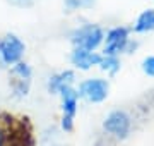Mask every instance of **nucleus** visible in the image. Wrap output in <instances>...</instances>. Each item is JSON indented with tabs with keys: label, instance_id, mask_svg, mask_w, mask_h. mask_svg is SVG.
Masks as SVG:
<instances>
[{
	"label": "nucleus",
	"instance_id": "nucleus-1",
	"mask_svg": "<svg viewBox=\"0 0 154 146\" xmlns=\"http://www.w3.org/2000/svg\"><path fill=\"white\" fill-rule=\"evenodd\" d=\"M105 29L99 24L86 23L82 26H77L70 33V43L75 48H84V50L98 52V48L103 46L105 41Z\"/></svg>",
	"mask_w": 154,
	"mask_h": 146
},
{
	"label": "nucleus",
	"instance_id": "nucleus-2",
	"mask_svg": "<svg viewBox=\"0 0 154 146\" xmlns=\"http://www.w3.org/2000/svg\"><path fill=\"white\" fill-rule=\"evenodd\" d=\"M130 31L132 29L127 26H113L108 29L103 41V55L120 57V53H130V50L137 46V43L130 38Z\"/></svg>",
	"mask_w": 154,
	"mask_h": 146
},
{
	"label": "nucleus",
	"instance_id": "nucleus-3",
	"mask_svg": "<svg viewBox=\"0 0 154 146\" xmlns=\"http://www.w3.org/2000/svg\"><path fill=\"white\" fill-rule=\"evenodd\" d=\"M26 53V43L16 33H5L0 38V60L2 65H14L21 62Z\"/></svg>",
	"mask_w": 154,
	"mask_h": 146
},
{
	"label": "nucleus",
	"instance_id": "nucleus-4",
	"mask_svg": "<svg viewBox=\"0 0 154 146\" xmlns=\"http://www.w3.org/2000/svg\"><path fill=\"white\" fill-rule=\"evenodd\" d=\"M79 96L89 103H101L110 95V83L103 78L84 79L79 84Z\"/></svg>",
	"mask_w": 154,
	"mask_h": 146
},
{
	"label": "nucleus",
	"instance_id": "nucleus-5",
	"mask_svg": "<svg viewBox=\"0 0 154 146\" xmlns=\"http://www.w3.org/2000/svg\"><path fill=\"white\" fill-rule=\"evenodd\" d=\"M103 127H105L106 132H110V134L123 139L130 132L132 120L128 117V113L123 112V110H113V112H110L106 115L105 122H103Z\"/></svg>",
	"mask_w": 154,
	"mask_h": 146
},
{
	"label": "nucleus",
	"instance_id": "nucleus-6",
	"mask_svg": "<svg viewBox=\"0 0 154 146\" xmlns=\"http://www.w3.org/2000/svg\"><path fill=\"white\" fill-rule=\"evenodd\" d=\"M101 53L98 52H91V50H84V48H75L72 46L70 52V64L79 71H89V69L99 65L101 62Z\"/></svg>",
	"mask_w": 154,
	"mask_h": 146
},
{
	"label": "nucleus",
	"instance_id": "nucleus-7",
	"mask_svg": "<svg viewBox=\"0 0 154 146\" xmlns=\"http://www.w3.org/2000/svg\"><path fill=\"white\" fill-rule=\"evenodd\" d=\"M62 100V110H63V117H75L77 107H79V91L74 90L72 86L69 88H63V90L58 93Z\"/></svg>",
	"mask_w": 154,
	"mask_h": 146
},
{
	"label": "nucleus",
	"instance_id": "nucleus-8",
	"mask_svg": "<svg viewBox=\"0 0 154 146\" xmlns=\"http://www.w3.org/2000/svg\"><path fill=\"white\" fill-rule=\"evenodd\" d=\"M74 79H75V74H74V71H70V69L53 74V76H50V79H48V91L53 93V95H58L63 88H69V86L74 84Z\"/></svg>",
	"mask_w": 154,
	"mask_h": 146
},
{
	"label": "nucleus",
	"instance_id": "nucleus-9",
	"mask_svg": "<svg viewBox=\"0 0 154 146\" xmlns=\"http://www.w3.org/2000/svg\"><path fill=\"white\" fill-rule=\"evenodd\" d=\"M132 31L135 34L152 33L154 31V9H144L139 14L134 26H132Z\"/></svg>",
	"mask_w": 154,
	"mask_h": 146
},
{
	"label": "nucleus",
	"instance_id": "nucleus-10",
	"mask_svg": "<svg viewBox=\"0 0 154 146\" xmlns=\"http://www.w3.org/2000/svg\"><path fill=\"white\" fill-rule=\"evenodd\" d=\"M101 55H103V53H101ZM98 67L101 69V71H105L106 74H110V76H115V74L120 71V57H116V55H103Z\"/></svg>",
	"mask_w": 154,
	"mask_h": 146
},
{
	"label": "nucleus",
	"instance_id": "nucleus-11",
	"mask_svg": "<svg viewBox=\"0 0 154 146\" xmlns=\"http://www.w3.org/2000/svg\"><path fill=\"white\" fill-rule=\"evenodd\" d=\"M11 74L12 78L16 79H26V81H31V78H33V69H31V65H29L28 62H17V64H14V65H11Z\"/></svg>",
	"mask_w": 154,
	"mask_h": 146
},
{
	"label": "nucleus",
	"instance_id": "nucleus-12",
	"mask_svg": "<svg viewBox=\"0 0 154 146\" xmlns=\"http://www.w3.org/2000/svg\"><path fill=\"white\" fill-rule=\"evenodd\" d=\"M65 12H75V11H89L93 9L96 0H62Z\"/></svg>",
	"mask_w": 154,
	"mask_h": 146
},
{
	"label": "nucleus",
	"instance_id": "nucleus-13",
	"mask_svg": "<svg viewBox=\"0 0 154 146\" xmlns=\"http://www.w3.org/2000/svg\"><path fill=\"white\" fill-rule=\"evenodd\" d=\"M29 86H31V81H26V79H12V91L14 95L22 98L29 93Z\"/></svg>",
	"mask_w": 154,
	"mask_h": 146
},
{
	"label": "nucleus",
	"instance_id": "nucleus-14",
	"mask_svg": "<svg viewBox=\"0 0 154 146\" xmlns=\"http://www.w3.org/2000/svg\"><path fill=\"white\" fill-rule=\"evenodd\" d=\"M140 69H142V72L149 78H154V55H147L146 59L142 60L140 64Z\"/></svg>",
	"mask_w": 154,
	"mask_h": 146
},
{
	"label": "nucleus",
	"instance_id": "nucleus-15",
	"mask_svg": "<svg viewBox=\"0 0 154 146\" xmlns=\"http://www.w3.org/2000/svg\"><path fill=\"white\" fill-rule=\"evenodd\" d=\"M7 4L12 7H16V9L24 11V9H31L34 5V0H7Z\"/></svg>",
	"mask_w": 154,
	"mask_h": 146
},
{
	"label": "nucleus",
	"instance_id": "nucleus-16",
	"mask_svg": "<svg viewBox=\"0 0 154 146\" xmlns=\"http://www.w3.org/2000/svg\"><path fill=\"white\" fill-rule=\"evenodd\" d=\"M62 129L63 131H72L74 129V119L72 117H62Z\"/></svg>",
	"mask_w": 154,
	"mask_h": 146
},
{
	"label": "nucleus",
	"instance_id": "nucleus-17",
	"mask_svg": "<svg viewBox=\"0 0 154 146\" xmlns=\"http://www.w3.org/2000/svg\"><path fill=\"white\" fill-rule=\"evenodd\" d=\"M9 144V134H7V129L0 124V146H7Z\"/></svg>",
	"mask_w": 154,
	"mask_h": 146
},
{
	"label": "nucleus",
	"instance_id": "nucleus-18",
	"mask_svg": "<svg viewBox=\"0 0 154 146\" xmlns=\"http://www.w3.org/2000/svg\"><path fill=\"white\" fill-rule=\"evenodd\" d=\"M0 65H2V60H0Z\"/></svg>",
	"mask_w": 154,
	"mask_h": 146
}]
</instances>
